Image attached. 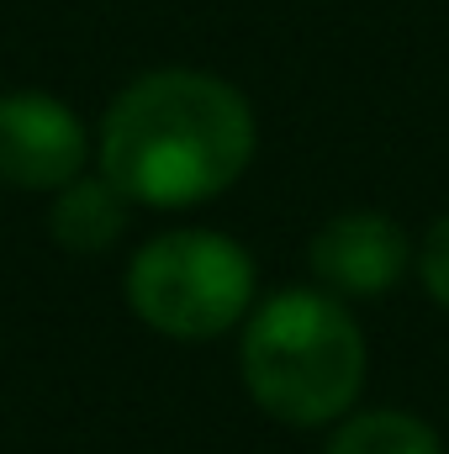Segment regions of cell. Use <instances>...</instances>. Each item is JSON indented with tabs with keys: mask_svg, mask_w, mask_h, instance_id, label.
Returning a JSON list of instances; mask_svg holds the SVG:
<instances>
[{
	"mask_svg": "<svg viewBox=\"0 0 449 454\" xmlns=\"http://www.w3.org/2000/svg\"><path fill=\"white\" fill-rule=\"evenodd\" d=\"M307 264L312 280L338 301L386 296L413 264V238L386 212H338L312 232Z\"/></svg>",
	"mask_w": 449,
	"mask_h": 454,
	"instance_id": "obj_5",
	"label": "cell"
},
{
	"mask_svg": "<svg viewBox=\"0 0 449 454\" xmlns=\"http://www.w3.org/2000/svg\"><path fill=\"white\" fill-rule=\"evenodd\" d=\"M365 333L354 312L323 286H291L264 296L243 317L238 370L248 396L291 428L338 423L365 386Z\"/></svg>",
	"mask_w": 449,
	"mask_h": 454,
	"instance_id": "obj_2",
	"label": "cell"
},
{
	"mask_svg": "<svg viewBox=\"0 0 449 454\" xmlns=\"http://www.w3.org/2000/svg\"><path fill=\"white\" fill-rule=\"evenodd\" d=\"M85 175V127L59 96H0V180L16 191H59Z\"/></svg>",
	"mask_w": 449,
	"mask_h": 454,
	"instance_id": "obj_4",
	"label": "cell"
},
{
	"mask_svg": "<svg viewBox=\"0 0 449 454\" xmlns=\"http://www.w3.org/2000/svg\"><path fill=\"white\" fill-rule=\"evenodd\" d=\"M127 307L164 339L201 343L254 312V259L212 227H175L148 238L127 264Z\"/></svg>",
	"mask_w": 449,
	"mask_h": 454,
	"instance_id": "obj_3",
	"label": "cell"
},
{
	"mask_svg": "<svg viewBox=\"0 0 449 454\" xmlns=\"http://www.w3.org/2000/svg\"><path fill=\"white\" fill-rule=\"evenodd\" d=\"M418 275H423V291L449 307V212L423 232V248H418Z\"/></svg>",
	"mask_w": 449,
	"mask_h": 454,
	"instance_id": "obj_8",
	"label": "cell"
},
{
	"mask_svg": "<svg viewBox=\"0 0 449 454\" xmlns=\"http://www.w3.org/2000/svg\"><path fill=\"white\" fill-rule=\"evenodd\" d=\"M127 196L116 191L106 175H75L59 185V201L48 212V232L69 254H101L127 232Z\"/></svg>",
	"mask_w": 449,
	"mask_h": 454,
	"instance_id": "obj_6",
	"label": "cell"
},
{
	"mask_svg": "<svg viewBox=\"0 0 449 454\" xmlns=\"http://www.w3.org/2000/svg\"><path fill=\"white\" fill-rule=\"evenodd\" d=\"M323 454H445V444L423 418L402 407H370V412H343Z\"/></svg>",
	"mask_w": 449,
	"mask_h": 454,
	"instance_id": "obj_7",
	"label": "cell"
},
{
	"mask_svg": "<svg viewBox=\"0 0 449 454\" xmlns=\"http://www.w3.org/2000/svg\"><path fill=\"white\" fill-rule=\"evenodd\" d=\"M259 127L248 101L201 69L132 80L101 121V175L132 207H196L254 164Z\"/></svg>",
	"mask_w": 449,
	"mask_h": 454,
	"instance_id": "obj_1",
	"label": "cell"
}]
</instances>
